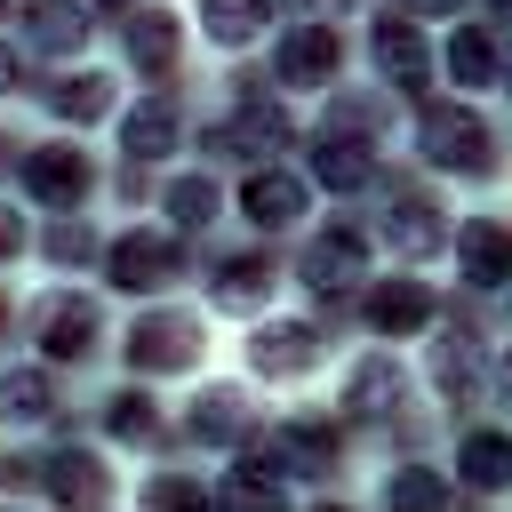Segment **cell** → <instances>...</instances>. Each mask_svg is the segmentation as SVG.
Masks as SVG:
<instances>
[{
	"label": "cell",
	"mask_w": 512,
	"mask_h": 512,
	"mask_svg": "<svg viewBox=\"0 0 512 512\" xmlns=\"http://www.w3.org/2000/svg\"><path fill=\"white\" fill-rule=\"evenodd\" d=\"M80 176H88V168H80L72 152H40V160H32V184H40V192H80Z\"/></svg>",
	"instance_id": "obj_4"
},
{
	"label": "cell",
	"mask_w": 512,
	"mask_h": 512,
	"mask_svg": "<svg viewBox=\"0 0 512 512\" xmlns=\"http://www.w3.org/2000/svg\"><path fill=\"white\" fill-rule=\"evenodd\" d=\"M40 328H48V352H88L96 312H88V304H72V296H56V304L40 312Z\"/></svg>",
	"instance_id": "obj_2"
},
{
	"label": "cell",
	"mask_w": 512,
	"mask_h": 512,
	"mask_svg": "<svg viewBox=\"0 0 512 512\" xmlns=\"http://www.w3.org/2000/svg\"><path fill=\"white\" fill-rule=\"evenodd\" d=\"M144 368H176V360H192V328L184 320H152L144 328V344H128Z\"/></svg>",
	"instance_id": "obj_3"
},
{
	"label": "cell",
	"mask_w": 512,
	"mask_h": 512,
	"mask_svg": "<svg viewBox=\"0 0 512 512\" xmlns=\"http://www.w3.org/2000/svg\"><path fill=\"white\" fill-rule=\"evenodd\" d=\"M8 80H16V56H8V48H0V88H8Z\"/></svg>",
	"instance_id": "obj_7"
},
{
	"label": "cell",
	"mask_w": 512,
	"mask_h": 512,
	"mask_svg": "<svg viewBox=\"0 0 512 512\" xmlns=\"http://www.w3.org/2000/svg\"><path fill=\"white\" fill-rule=\"evenodd\" d=\"M208 32H216V40L256 32V0H208Z\"/></svg>",
	"instance_id": "obj_5"
},
{
	"label": "cell",
	"mask_w": 512,
	"mask_h": 512,
	"mask_svg": "<svg viewBox=\"0 0 512 512\" xmlns=\"http://www.w3.org/2000/svg\"><path fill=\"white\" fill-rule=\"evenodd\" d=\"M176 272V248L168 240H120V272L112 280H128V288H160Z\"/></svg>",
	"instance_id": "obj_1"
},
{
	"label": "cell",
	"mask_w": 512,
	"mask_h": 512,
	"mask_svg": "<svg viewBox=\"0 0 512 512\" xmlns=\"http://www.w3.org/2000/svg\"><path fill=\"white\" fill-rule=\"evenodd\" d=\"M248 208H256V224H288V216H296V192L272 176V184H256V192H248Z\"/></svg>",
	"instance_id": "obj_6"
}]
</instances>
